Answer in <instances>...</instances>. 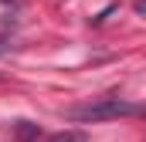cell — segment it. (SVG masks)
I'll list each match as a JSON object with an SVG mask.
<instances>
[{"mask_svg":"<svg viewBox=\"0 0 146 142\" xmlns=\"http://www.w3.org/2000/svg\"><path fill=\"white\" fill-rule=\"evenodd\" d=\"M139 108L129 105V102H119V98H99V102H92V105L85 108H72L68 115H72L75 122H106V118H122V115H136Z\"/></svg>","mask_w":146,"mask_h":142,"instance_id":"6da1fadb","label":"cell"},{"mask_svg":"<svg viewBox=\"0 0 146 142\" xmlns=\"http://www.w3.org/2000/svg\"><path fill=\"white\" fill-rule=\"evenodd\" d=\"M48 142H85V135L82 132H61V135H54V139H48Z\"/></svg>","mask_w":146,"mask_h":142,"instance_id":"7a4b0ae2","label":"cell"},{"mask_svg":"<svg viewBox=\"0 0 146 142\" xmlns=\"http://www.w3.org/2000/svg\"><path fill=\"white\" fill-rule=\"evenodd\" d=\"M0 51H3V47H0Z\"/></svg>","mask_w":146,"mask_h":142,"instance_id":"3957f363","label":"cell"}]
</instances>
